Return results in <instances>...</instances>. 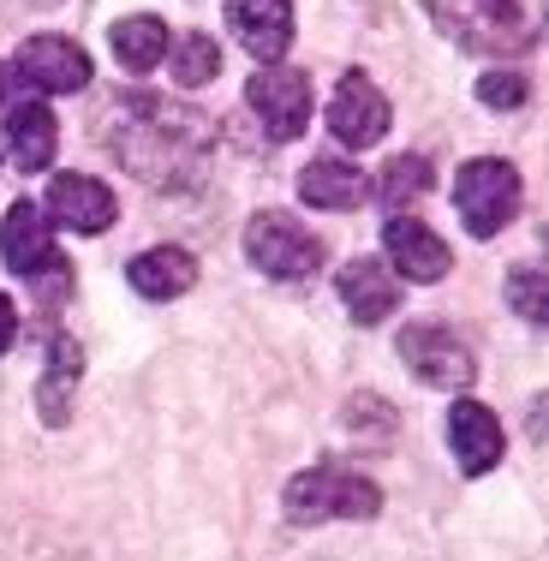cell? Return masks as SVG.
I'll return each instance as SVG.
<instances>
[{
    "label": "cell",
    "instance_id": "6da1fadb",
    "mask_svg": "<svg viewBox=\"0 0 549 561\" xmlns=\"http://www.w3.org/2000/svg\"><path fill=\"white\" fill-rule=\"evenodd\" d=\"M96 126L114 162L138 180L162 185V192L192 185L209 168V150H216V126L204 114L185 108V102L150 96V90H126L119 102H108V114Z\"/></svg>",
    "mask_w": 549,
    "mask_h": 561
},
{
    "label": "cell",
    "instance_id": "7a4b0ae2",
    "mask_svg": "<svg viewBox=\"0 0 549 561\" xmlns=\"http://www.w3.org/2000/svg\"><path fill=\"white\" fill-rule=\"evenodd\" d=\"M424 12L472 55H526L544 36V0H424Z\"/></svg>",
    "mask_w": 549,
    "mask_h": 561
},
{
    "label": "cell",
    "instance_id": "3957f363",
    "mask_svg": "<svg viewBox=\"0 0 549 561\" xmlns=\"http://www.w3.org/2000/svg\"><path fill=\"white\" fill-rule=\"evenodd\" d=\"M281 502L293 526H323V519H370L382 507V490L341 466H311V472H293Z\"/></svg>",
    "mask_w": 549,
    "mask_h": 561
},
{
    "label": "cell",
    "instance_id": "277c9868",
    "mask_svg": "<svg viewBox=\"0 0 549 561\" xmlns=\"http://www.w3.org/2000/svg\"><path fill=\"white\" fill-rule=\"evenodd\" d=\"M454 209H460L466 233L472 239H495L507 221L519 216V173L502 156H478L454 173Z\"/></svg>",
    "mask_w": 549,
    "mask_h": 561
},
{
    "label": "cell",
    "instance_id": "5b68a950",
    "mask_svg": "<svg viewBox=\"0 0 549 561\" xmlns=\"http://www.w3.org/2000/svg\"><path fill=\"white\" fill-rule=\"evenodd\" d=\"M245 257L275 280H305V275L323 270V239L305 233L287 209H263L245 227Z\"/></svg>",
    "mask_w": 549,
    "mask_h": 561
},
{
    "label": "cell",
    "instance_id": "8992f818",
    "mask_svg": "<svg viewBox=\"0 0 549 561\" xmlns=\"http://www.w3.org/2000/svg\"><path fill=\"white\" fill-rule=\"evenodd\" d=\"M245 102H251V114L263 119V131H270L275 144H293L305 126H311V78L293 72V66H281V60L251 78Z\"/></svg>",
    "mask_w": 549,
    "mask_h": 561
},
{
    "label": "cell",
    "instance_id": "52a82bcc",
    "mask_svg": "<svg viewBox=\"0 0 549 561\" xmlns=\"http://www.w3.org/2000/svg\"><path fill=\"white\" fill-rule=\"evenodd\" d=\"M400 358H407V365L419 370L431 389H466V382L478 377L472 346L454 335V329H442V323H412V329H400Z\"/></svg>",
    "mask_w": 549,
    "mask_h": 561
},
{
    "label": "cell",
    "instance_id": "ba28073f",
    "mask_svg": "<svg viewBox=\"0 0 549 561\" xmlns=\"http://www.w3.org/2000/svg\"><path fill=\"white\" fill-rule=\"evenodd\" d=\"M0 257H7L12 275H60L66 280V257L55 251V233H48V216L31 204V197H19V204L7 209V221H0Z\"/></svg>",
    "mask_w": 549,
    "mask_h": 561
},
{
    "label": "cell",
    "instance_id": "9c48e42d",
    "mask_svg": "<svg viewBox=\"0 0 549 561\" xmlns=\"http://www.w3.org/2000/svg\"><path fill=\"white\" fill-rule=\"evenodd\" d=\"M388 96L370 84L365 72H346L334 84V102H329V131L346 144V150H370V144L388 138Z\"/></svg>",
    "mask_w": 549,
    "mask_h": 561
},
{
    "label": "cell",
    "instance_id": "30bf717a",
    "mask_svg": "<svg viewBox=\"0 0 549 561\" xmlns=\"http://www.w3.org/2000/svg\"><path fill=\"white\" fill-rule=\"evenodd\" d=\"M12 72L31 90H43V96H72V90L90 84V55L78 43H66V36H31L19 48V60H12Z\"/></svg>",
    "mask_w": 549,
    "mask_h": 561
},
{
    "label": "cell",
    "instance_id": "8fae6325",
    "mask_svg": "<svg viewBox=\"0 0 549 561\" xmlns=\"http://www.w3.org/2000/svg\"><path fill=\"white\" fill-rule=\"evenodd\" d=\"M114 216H119V197L90 173H60L48 185V221L72 227V233H108Z\"/></svg>",
    "mask_w": 549,
    "mask_h": 561
},
{
    "label": "cell",
    "instance_id": "7c38bea8",
    "mask_svg": "<svg viewBox=\"0 0 549 561\" xmlns=\"http://www.w3.org/2000/svg\"><path fill=\"white\" fill-rule=\"evenodd\" d=\"M382 251H388V270L400 280H442L448 275V245L424 227L419 216H388L382 227Z\"/></svg>",
    "mask_w": 549,
    "mask_h": 561
},
{
    "label": "cell",
    "instance_id": "4fadbf2b",
    "mask_svg": "<svg viewBox=\"0 0 549 561\" xmlns=\"http://www.w3.org/2000/svg\"><path fill=\"white\" fill-rule=\"evenodd\" d=\"M227 31L245 43V55L275 66L293 43V0H227Z\"/></svg>",
    "mask_w": 549,
    "mask_h": 561
},
{
    "label": "cell",
    "instance_id": "5bb4252c",
    "mask_svg": "<svg viewBox=\"0 0 549 561\" xmlns=\"http://www.w3.org/2000/svg\"><path fill=\"white\" fill-rule=\"evenodd\" d=\"M448 448H454V460H460L466 478H484L507 448L502 419H495L490 407H478V400H460V407L448 412Z\"/></svg>",
    "mask_w": 549,
    "mask_h": 561
},
{
    "label": "cell",
    "instance_id": "9a60e30c",
    "mask_svg": "<svg viewBox=\"0 0 549 561\" xmlns=\"http://www.w3.org/2000/svg\"><path fill=\"white\" fill-rule=\"evenodd\" d=\"M7 150L12 162H19L24 173H43L48 162H55V144H60V126L55 114H48L43 96H24V102H7Z\"/></svg>",
    "mask_w": 549,
    "mask_h": 561
},
{
    "label": "cell",
    "instance_id": "2e32d148",
    "mask_svg": "<svg viewBox=\"0 0 549 561\" xmlns=\"http://www.w3.org/2000/svg\"><path fill=\"white\" fill-rule=\"evenodd\" d=\"M341 305L358 323H388L400 311V275L382 257H358L341 270Z\"/></svg>",
    "mask_w": 549,
    "mask_h": 561
},
{
    "label": "cell",
    "instance_id": "e0dca14e",
    "mask_svg": "<svg viewBox=\"0 0 549 561\" xmlns=\"http://www.w3.org/2000/svg\"><path fill=\"white\" fill-rule=\"evenodd\" d=\"M126 280L144 299H180L197 280V263H192V251H180V245H156V251H138V257L126 263Z\"/></svg>",
    "mask_w": 549,
    "mask_h": 561
},
{
    "label": "cell",
    "instance_id": "ac0fdd59",
    "mask_svg": "<svg viewBox=\"0 0 549 561\" xmlns=\"http://www.w3.org/2000/svg\"><path fill=\"white\" fill-rule=\"evenodd\" d=\"M299 197L311 209H358L370 197V180L346 162H311L299 173Z\"/></svg>",
    "mask_w": 549,
    "mask_h": 561
},
{
    "label": "cell",
    "instance_id": "d6986e66",
    "mask_svg": "<svg viewBox=\"0 0 549 561\" xmlns=\"http://www.w3.org/2000/svg\"><path fill=\"white\" fill-rule=\"evenodd\" d=\"M114 60L126 66V72H156V66L168 60V24L162 19H150V12H138V19H119L114 24Z\"/></svg>",
    "mask_w": 549,
    "mask_h": 561
},
{
    "label": "cell",
    "instance_id": "ffe728a7",
    "mask_svg": "<svg viewBox=\"0 0 549 561\" xmlns=\"http://www.w3.org/2000/svg\"><path fill=\"white\" fill-rule=\"evenodd\" d=\"M168 60H173V84H180V90H197V84H209V78L221 72V48L209 43L204 31L168 43Z\"/></svg>",
    "mask_w": 549,
    "mask_h": 561
},
{
    "label": "cell",
    "instance_id": "44dd1931",
    "mask_svg": "<svg viewBox=\"0 0 549 561\" xmlns=\"http://www.w3.org/2000/svg\"><path fill=\"white\" fill-rule=\"evenodd\" d=\"M431 192V162L424 156H394V162L382 168V180H377V197L388 209H407V204H419V197Z\"/></svg>",
    "mask_w": 549,
    "mask_h": 561
},
{
    "label": "cell",
    "instance_id": "7402d4cb",
    "mask_svg": "<svg viewBox=\"0 0 549 561\" xmlns=\"http://www.w3.org/2000/svg\"><path fill=\"white\" fill-rule=\"evenodd\" d=\"M78 365H84V353H78L66 335L48 346V370H43V377H48V382H43V419H48V424L66 419V389L78 382Z\"/></svg>",
    "mask_w": 549,
    "mask_h": 561
},
{
    "label": "cell",
    "instance_id": "603a6c76",
    "mask_svg": "<svg viewBox=\"0 0 549 561\" xmlns=\"http://www.w3.org/2000/svg\"><path fill=\"white\" fill-rule=\"evenodd\" d=\"M544 287H549V280L526 263V270L507 275V305H514L526 323H549V293H544Z\"/></svg>",
    "mask_w": 549,
    "mask_h": 561
},
{
    "label": "cell",
    "instance_id": "cb8c5ba5",
    "mask_svg": "<svg viewBox=\"0 0 549 561\" xmlns=\"http://www.w3.org/2000/svg\"><path fill=\"white\" fill-rule=\"evenodd\" d=\"M478 102H484V108H526V78L519 72H484L478 78Z\"/></svg>",
    "mask_w": 549,
    "mask_h": 561
},
{
    "label": "cell",
    "instance_id": "d4e9b609",
    "mask_svg": "<svg viewBox=\"0 0 549 561\" xmlns=\"http://www.w3.org/2000/svg\"><path fill=\"white\" fill-rule=\"evenodd\" d=\"M12 341H19V311H12V299L0 293V353H7Z\"/></svg>",
    "mask_w": 549,
    "mask_h": 561
}]
</instances>
